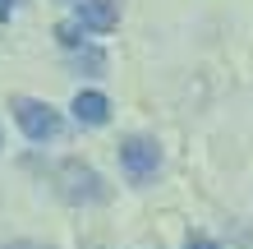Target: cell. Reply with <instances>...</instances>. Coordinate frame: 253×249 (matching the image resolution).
I'll use <instances>...</instances> for the list:
<instances>
[{
	"label": "cell",
	"mask_w": 253,
	"mask_h": 249,
	"mask_svg": "<svg viewBox=\"0 0 253 249\" xmlns=\"http://www.w3.org/2000/svg\"><path fill=\"white\" fill-rule=\"evenodd\" d=\"M5 249H46V245H33V240H19V245H5Z\"/></svg>",
	"instance_id": "9"
},
{
	"label": "cell",
	"mask_w": 253,
	"mask_h": 249,
	"mask_svg": "<svg viewBox=\"0 0 253 249\" xmlns=\"http://www.w3.org/2000/svg\"><path fill=\"white\" fill-rule=\"evenodd\" d=\"M9 9H14V0H0V19H9Z\"/></svg>",
	"instance_id": "10"
},
{
	"label": "cell",
	"mask_w": 253,
	"mask_h": 249,
	"mask_svg": "<svg viewBox=\"0 0 253 249\" xmlns=\"http://www.w3.org/2000/svg\"><path fill=\"white\" fill-rule=\"evenodd\" d=\"M55 42H60L65 51H79V47H83V23H74V19L55 23Z\"/></svg>",
	"instance_id": "6"
},
{
	"label": "cell",
	"mask_w": 253,
	"mask_h": 249,
	"mask_svg": "<svg viewBox=\"0 0 253 249\" xmlns=\"http://www.w3.org/2000/svg\"><path fill=\"white\" fill-rule=\"evenodd\" d=\"M0 148H5V143H0Z\"/></svg>",
	"instance_id": "11"
},
{
	"label": "cell",
	"mask_w": 253,
	"mask_h": 249,
	"mask_svg": "<svg viewBox=\"0 0 253 249\" xmlns=\"http://www.w3.org/2000/svg\"><path fill=\"white\" fill-rule=\"evenodd\" d=\"M74 69H92V74H101V69H106V55L87 47V51H79V55H74Z\"/></svg>",
	"instance_id": "7"
},
{
	"label": "cell",
	"mask_w": 253,
	"mask_h": 249,
	"mask_svg": "<svg viewBox=\"0 0 253 249\" xmlns=\"http://www.w3.org/2000/svg\"><path fill=\"white\" fill-rule=\"evenodd\" d=\"M74 5H79V0H74Z\"/></svg>",
	"instance_id": "12"
},
{
	"label": "cell",
	"mask_w": 253,
	"mask_h": 249,
	"mask_svg": "<svg viewBox=\"0 0 253 249\" xmlns=\"http://www.w3.org/2000/svg\"><path fill=\"white\" fill-rule=\"evenodd\" d=\"M55 189L60 199L74 203V208H97V203H111V185L83 162V157H65L55 166Z\"/></svg>",
	"instance_id": "1"
},
{
	"label": "cell",
	"mask_w": 253,
	"mask_h": 249,
	"mask_svg": "<svg viewBox=\"0 0 253 249\" xmlns=\"http://www.w3.org/2000/svg\"><path fill=\"white\" fill-rule=\"evenodd\" d=\"M9 111H14V120H19V129L33 143H51V139H60V129H65V120H60V111L51 106V101H37V97H14L9 101Z\"/></svg>",
	"instance_id": "2"
},
{
	"label": "cell",
	"mask_w": 253,
	"mask_h": 249,
	"mask_svg": "<svg viewBox=\"0 0 253 249\" xmlns=\"http://www.w3.org/2000/svg\"><path fill=\"white\" fill-rule=\"evenodd\" d=\"M120 171H125L129 185H152L157 171H161V148H157V139L129 134V139L120 143Z\"/></svg>",
	"instance_id": "3"
},
{
	"label": "cell",
	"mask_w": 253,
	"mask_h": 249,
	"mask_svg": "<svg viewBox=\"0 0 253 249\" xmlns=\"http://www.w3.org/2000/svg\"><path fill=\"white\" fill-rule=\"evenodd\" d=\"M79 23L83 33H115L120 9H115V0H79Z\"/></svg>",
	"instance_id": "4"
},
{
	"label": "cell",
	"mask_w": 253,
	"mask_h": 249,
	"mask_svg": "<svg viewBox=\"0 0 253 249\" xmlns=\"http://www.w3.org/2000/svg\"><path fill=\"white\" fill-rule=\"evenodd\" d=\"M184 249H221V245H216V240H203V236H189Z\"/></svg>",
	"instance_id": "8"
},
{
	"label": "cell",
	"mask_w": 253,
	"mask_h": 249,
	"mask_svg": "<svg viewBox=\"0 0 253 249\" xmlns=\"http://www.w3.org/2000/svg\"><path fill=\"white\" fill-rule=\"evenodd\" d=\"M69 111H74V120H79V125H87V129H101V125L111 120V101L101 97V93H79Z\"/></svg>",
	"instance_id": "5"
}]
</instances>
